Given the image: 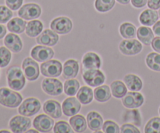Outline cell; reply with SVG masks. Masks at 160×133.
<instances>
[{"mask_svg": "<svg viewBox=\"0 0 160 133\" xmlns=\"http://www.w3.org/2000/svg\"><path fill=\"white\" fill-rule=\"evenodd\" d=\"M7 82L9 88L12 90L20 91L23 89L26 84L25 75L22 72L21 69L17 66L9 67L6 73Z\"/></svg>", "mask_w": 160, "mask_h": 133, "instance_id": "6da1fadb", "label": "cell"}, {"mask_svg": "<svg viewBox=\"0 0 160 133\" xmlns=\"http://www.w3.org/2000/svg\"><path fill=\"white\" fill-rule=\"evenodd\" d=\"M23 98L20 93L8 88H0V104L9 108L20 106Z\"/></svg>", "mask_w": 160, "mask_h": 133, "instance_id": "7a4b0ae2", "label": "cell"}, {"mask_svg": "<svg viewBox=\"0 0 160 133\" xmlns=\"http://www.w3.org/2000/svg\"><path fill=\"white\" fill-rule=\"evenodd\" d=\"M40 67L42 75L48 78H56L62 74V64L57 59H49L43 62Z\"/></svg>", "mask_w": 160, "mask_h": 133, "instance_id": "3957f363", "label": "cell"}, {"mask_svg": "<svg viewBox=\"0 0 160 133\" xmlns=\"http://www.w3.org/2000/svg\"><path fill=\"white\" fill-rule=\"evenodd\" d=\"M41 109V103L38 99L30 97L26 99L22 103H20L18 108V112L20 115L31 117L37 114Z\"/></svg>", "mask_w": 160, "mask_h": 133, "instance_id": "277c9868", "label": "cell"}, {"mask_svg": "<svg viewBox=\"0 0 160 133\" xmlns=\"http://www.w3.org/2000/svg\"><path fill=\"white\" fill-rule=\"evenodd\" d=\"M83 79L88 85L92 87H98L105 82L106 77L103 72L98 69H91L84 72Z\"/></svg>", "mask_w": 160, "mask_h": 133, "instance_id": "5b68a950", "label": "cell"}, {"mask_svg": "<svg viewBox=\"0 0 160 133\" xmlns=\"http://www.w3.org/2000/svg\"><path fill=\"white\" fill-rule=\"evenodd\" d=\"M42 88L44 92L49 95H59L63 91V84L59 80L54 78H47L43 80Z\"/></svg>", "mask_w": 160, "mask_h": 133, "instance_id": "8992f818", "label": "cell"}, {"mask_svg": "<svg viewBox=\"0 0 160 133\" xmlns=\"http://www.w3.org/2000/svg\"><path fill=\"white\" fill-rule=\"evenodd\" d=\"M22 69L25 77L29 81H35L39 77V66L35 59L31 57H27L22 63Z\"/></svg>", "mask_w": 160, "mask_h": 133, "instance_id": "52a82bcc", "label": "cell"}, {"mask_svg": "<svg viewBox=\"0 0 160 133\" xmlns=\"http://www.w3.org/2000/svg\"><path fill=\"white\" fill-rule=\"evenodd\" d=\"M9 126L11 131L14 133L26 132L31 128V120L26 116L23 117V115H17L9 120Z\"/></svg>", "mask_w": 160, "mask_h": 133, "instance_id": "ba28073f", "label": "cell"}, {"mask_svg": "<svg viewBox=\"0 0 160 133\" xmlns=\"http://www.w3.org/2000/svg\"><path fill=\"white\" fill-rule=\"evenodd\" d=\"M41 14L42 9L40 6L36 3H27L18 11L19 17L26 20H35L40 17Z\"/></svg>", "mask_w": 160, "mask_h": 133, "instance_id": "9c48e42d", "label": "cell"}, {"mask_svg": "<svg viewBox=\"0 0 160 133\" xmlns=\"http://www.w3.org/2000/svg\"><path fill=\"white\" fill-rule=\"evenodd\" d=\"M120 51L127 56L137 55L142 50V45L137 39H124L120 43Z\"/></svg>", "mask_w": 160, "mask_h": 133, "instance_id": "30bf717a", "label": "cell"}, {"mask_svg": "<svg viewBox=\"0 0 160 133\" xmlns=\"http://www.w3.org/2000/svg\"><path fill=\"white\" fill-rule=\"evenodd\" d=\"M50 28L52 31L59 34H68L73 28L71 20L67 17H59L51 22Z\"/></svg>", "mask_w": 160, "mask_h": 133, "instance_id": "8fae6325", "label": "cell"}, {"mask_svg": "<svg viewBox=\"0 0 160 133\" xmlns=\"http://www.w3.org/2000/svg\"><path fill=\"white\" fill-rule=\"evenodd\" d=\"M31 56L38 62H45L54 56V51L52 49L45 45H36L31 49Z\"/></svg>", "mask_w": 160, "mask_h": 133, "instance_id": "7c38bea8", "label": "cell"}, {"mask_svg": "<svg viewBox=\"0 0 160 133\" xmlns=\"http://www.w3.org/2000/svg\"><path fill=\"white\" fill-rule=\"evenodd\" d=\"M145 102V98L143 95L138 92H127L126 95L122 98V103L123 106L129 109L138 108L142 106Z\"/></svg>", "mask_w": 160, "mask_h": 133, "instance_id": "4fadbf2b", "label": "cell"}, {"mask_svg": "<svg viewBox=\"0 0 160 133\" xmlns=\"http://www.w3.org/2000/svg\"><path fill=\"white\" fill-rule=\"evenodd\" d=\"M33 125L40 132H48L51 131L54 125V120L50 116L40 114L34 119Z\"/></svg>", "mask_w": 160, "mask_h": 133, "instance_id": "5bb4252c", "label": "cell"}, {"mask_svg": "<svg viewBox=\"0 0 160 133\" xmlns=\"http://www.w3.org/2000/svg\"><path fill=\"white\" fill-rule=\"evenodd\" d=\"M81 102L78 98L75 97H69L63 101L62 104V113L67 117H71L75 115L81 110Z\"/></svg>", "mask_w": 160, "mask_h": 133, "instance_id": "9a60e30c", "label": "cell"}, {"mask_svg": "<svg viewBox=\"0 0 160 133\" xmlns=\"http://www.w3.org/2000/svg\"><path fill=\"white\" fill-rule=\"evenodd\" d=\"M59 41V35L57 33L50 29H45L37 36L36 42L37 43L42 45H47V46H53L56 45Z\"/></svg>", "mask_w": 160, "mask_h": 133, "instance_id": "2e32d148", "label": "cell"}, {"mask_svg": "<svg viewBox=\"0 0 160 133\" xmlns=\"http://www.w3.org/2000/svg\"><path fill=\"white\" fill-rule=\"evenodd\" d=\"M62 110L60 103L56 100H47L43 105L44 112L55 119L59 118L62 116Z\"/></svg>", "mask_w": 160, "mask_h": 133, "instance_id": "e0dca14e", "label": "cell"}, {"mask_svg": "<svg viewBox=\"0 0 160 133\" xmlns=\"http://www.w3.org/2000/svg\"><path fill=\"white\" fill-rule=\"evenodd\" d=\"M83 66L87 70L91 69H99L102 66L101 58L97 53L89 52L84 54L82 59Z\"/></svg>", "mask_w": 160, "mask_h": 133, "instance_id": "ac0fdd59", "label": "cell"}, {"mask_svg": "<svg viewBox=\"0 0 160 133\" xmlns=\"http://www.w3.org/2000/svg\"><path fill=\"white\" fill-rule=\"evenodd\" d=\"M4 44L12 53H19L23 49V42L18 35L9 33L4 38Z\"/></svg>", "mask_w": 160, "mask_h": 133, "instance_id": "d6986e66", "label": "cell"}, {"mask_svg": "<svg viewBox=\"0 0 160 133\" xmlns=\"http://www.w3.org/2000/svg\"><path fill=\"white\" fill-rule=\"evenodd\" d=\"M79 72V64L75 59H70L66 61L62 67V76L65 79L76 78Z\"/></svg>", "mask_w": 160, "mask_h": 133, "instance_id": "ffe728a7", "label": "cell"}, {"mask_svg": "<svg viewBox=\"0 0 160 133\" xmlns=\"http://www.w3.org/2000/svg\"><path fill=\"white\" fill-rule=\"evenodd\" d=\"M159 19V14L155 9H147L144 10L139 16V21L145 26H152Z\"/></svg>", "mask_w": 160, "mask_h": 133, "instance_id": "44dd1931", "label": "cell"}, {"mask_svg": "<svg viewBox=\"0 0 160 133\" xmlns=\"http://www.w3.org/2000/svg\"><path fill=\"white\" fill-rule=\"evenodd\" d=\"M88 126L92 131H99L103 125L102 117L95 111H91L87 115Z\"/></svg>", "mask_w": 160, "mask_h": 133, "instance_id": "7402d4cb", "label": "cell"}, {"mask_svg": "<svg viewBox=\"0 0 160 133\" xmlns=\"http://www.w3.org/2000/svg\"><path fill=\"white\" fill-rule=\"evenodd\" d=\"M124 83L127 88L129 89L131 91L134 92H138L142 90L143 87V82L142 79L138 76L133 74H129L124 77Z\"/></svg>", "mask_w": 160, "mask_h": 133, "instance_id": "603a6c76", "label": "cell"}, {"mask_svg": "<svg viewBox=\"0 0 160 133\" xmlns=\"http://www.w3.org/2000/svg\"><path fill=\"white\" fill-rule=\"evenodd\" d=\"M137 36L139 41L145 45H149L154 38L152 30L148 26L139 27L137 31Z\"/></svg>", "mask_w": 160, "mask_h": 133, "instance_id": "cb8c5ba5", "label": "cell"}, {"mask_svg": "<svg viewBox=\"0 0 160 133\" xmlns=\"http://www.w3.org/2000/svg\"><path fill=\"white\" fill-rule=\"evenodd\" d=\"M123 120L125 123L132 124L137 127H140L142 125V117L139 110H128L123 114Z\"/></svg>", "mask_w": 160, "mask_h": 133, "instance_id": "d4e9b609", "label": "cell"}, {"mask_svg": "<svg viewBox=\"0 0 160 133\" xmlns=\"http://www.w3.org/2000/svg\"><path fill=\"white\" fill-rule=\"evenodd\" d=\"M27 22L23 18H15L11 19L7 23V28L10 32L17 33V34H21L26 30Z\"/></svg>", "mask_w": 160, "mask_h": 133, "instance_id": "484cf974", "label": "cell"}, {"mask_svg": "<svg viewBox=\"0 0 160 133\" xmlns=\"http://www.w3.org/2000/svg\"><path fill=\"white\" fill-rule=\"evenodd\" d=\"M43 31V23L38 20H32L27 23L26 34L31 38L38 36Z\"/></svg>", "mask_w": 160, "mask_h": 133, "instance_id": "4316f807", "label": "cell"}, {"mask_svg": "<svg viewBox=\"0 0 160 133\" xmlns=\"http://www.w3.org/2000/svg\"><path fill=\"white\" fill-rule=\"evenodd\" d=\"M110 89L108 85H99L94 90V98L99 103L107 102L111 98Z\"/></svg>", "mask_w": 160, "mask_h": 133, "instance_id": "83f0119b", "label": "cell"}, {"mask_svg": "<svg viewBox=\"0 0 160 133\" xmlns=\"http://www.w3.org/2000/svg\"><path fill=\"white\" fill-rule=\"evenodd\" d=\"M70 124L71 125L73 131L76 132H84L87 128V120H86L85 117L81 114H78V115H73L70 119Z\"/></svg>", "mask_w": 160, "mask_h": 133, "instance_id": "f1b7e54d", "label": "cell"}, {"mask_svg": "<svg viewBox=\"0 0 160 133\" xmlns=\"http://www.w3.org/2000/svg\"><path fill=\"white\" fill-rule=\"evenodd\" d=\"M94 91L88 86H82L77 92V98L81 104L87 105L93 100Z\"/></svg>", "mask_w": 160, "mask_h": 133, "instance_id": "f546056e", "label": "cell"}, {"mask_svg": "<svg viewBox=\"0 0 160 133\" xmlns=\"http://www.w3.org/2000/svg\"><path fill=\"white\" fill-rule=\"evenodd\" d=\"M111 92L115 98H123L128 92L126 84L121 81H114L110 84Z\"/></svg>", "mask_w": 160, "mask_h": 133, "instance_id": "4dcf8cb0", "label": "cell"}, {"mask_svg": "<svg viewBox=\"0 0 160 133\" xmlns=\"http://www.w3.org/2000/svg\"><path fill=\"white\" fill-rule=\"evenodd\" d=\"M120 33L122 37L124 38H134L137 34V29L134 24L128 23V22H125L120 25Z\"/></svg>", "mask_w": 160, "mask_h": 133, "instance_id": "1f68e13d", "label": "cell"}, {"mask_svg": "<svg viewBox=\"0 0 160 133\" xmlns=\"http://www.w3.org/2000/svg\"><path fill=\"white\" fill-rule=\"evenodd\" d=\"M79 89L80 83L78 80L70 78V79H67L64 82V92L66 93V95H69V96H73L75 94H77V92H78Z\"/></svg>", "mask_w": 160, "mask_h": 133, "instance_id": "d6a6232c", "label": "cell"}, {"mask_svg": "<svg viewBox=\"0 0 160 133\" xmlns=\"http://www.w3.org/2000/svg\"><path fill=\"white\" fill-rule=\"evenodd\" d=\"M146 64L151 70L160 71V54L157 53H150L146 56Z\"/></svg>", "mask_w": 160, "mask_h": 133, "instance_id": "836d02e7", "label": "cell"}, {"mask_svg": "<svg viewBox=\"0 0 160 133\" xmlns=\"http://www.w3.org/2000/svg\"><path fill=\"white\" fill-rule=\"evenodd\" d=\"M115 6V0H95V7L98 12L106 13Z\"/></svg>", "mask_w": 160, "mask_h": 133, "instance_id": "e575fe53", "label": "cell"}, {"mask_svg": "<svg viewBox=\"0 0 160 133\" xmlns=\"http://www.w3.org/2000/svg\"><path fill=\"white\" fill-rule=\"evenodd\" d=\"M145 133H160V117H153L147 122L145 127Z\"/></svg>", "mask_w": 160, "mask_h": 133, "instance_id": "d590c367", "label": "cell"}, {"mask_svg": "<svg viewBox=\"0 0 160 133\" xmlns=\"http://www.w3.org/2000/svg\"><path fill=\"white\" fill-rule=\"evenodd\" d=\"M12 54L7 47H0V67H6L10 63Z\"/></svg>", "mask_w": 160, "mask_h": 133, "instance_id": "8d00e7d4", "label": "cell"}, {"mask_svg": "<svg viewBox=\"0 0 160 133\" xmlns=\"http://www.w3.org/2000/svg\"><path fill=\"white\" fill-rule=\"evenodd\" d=\"M71 128V125H69L67 121L60 120L56 123L53 131L55 133H73V130H72Z\"/></svg>", "mask_w": 160, "mask_h": 133, "instance_id": "74e56055", "label": "cell"}, {"mask_svg": "<svg viewBox=\"0 0 160 133\" xmlns=\"http://www.w3.org/2000/svg\"><path fill=\"white\" fill-rule=\"evenodd\" d=\"M102 131L106 133H119L120 132V128L116 122L108 120L103 123Z\"/></svg>", "mask_w": 160, "mask_h": 133, "instance_id": "f35d334b", "label": "cell"}, {"mask_svg": "<svg viewBox=\"0 0 160 133\" xmlns=\"http://www.w3.org/2000/svg\"><path fill=\"white\" fill-rule=\"evenodd\" d=\"M12 17V12L9 7L0 6V23H7Z\"/></svg>", "mask_w": 160, "mask_h": 133, "instance_id": "ab89813d", "label": "cell"}, {"mask_svg": "<svg viewBox=\"0 0 160 133\" xmlns=\"http://www.w3.org/2000/svg\"><path fill=\"white\" fill-rule=\"evenodd\" d=\"M120 132L122 133H140L137 126L132 125V124H124L120 128Z\"/></svg>", "mask_w": 160, "mask_h": 133, "instance_id": "60d3db41", "label": "cell"}, {"mask_svg": "<svg viewBox=\"0 0 160 133\" xmlns=\"http://www.w3.org/2000/svg\"><path fill=\"white\" fill-rule=\"evenodd\" d=\"M6 4L11 10H17L21 7L23 0H6Z\"/></svg>", "mask_w": 160, "mask_h": 133, "instance_id": "b9f144b4", "label": "cell"}, {"mask_svg": "<svg viewBox=\"0 0 160 133\" xmlns=\"http://www.w3.org/2000/svg\"><path fill=\"white\" fill-rule=\"evenodd\" d=\"M151 44L153 49H154L156 53H160V37L159 36H157V37L154 38Z\"/></svg>", "mask_w": 160, "mask_h": 133, "instance_id": "7bdbcfd3", "label": "cell"}, {"mask_svg": "<svg viewBox=\"0 0 160 133\" xmlns=\"http://www.w3.org/2000/svg\"><path fill=\"white\" fill-rule=\"evenodd\" d=\"M147 4L149 9L155 10L160 9V0H148Z\"/></svg>", "mask_w": 160, "mask_h": 133, "instance_id": "ee69618b", "label": "cell"}, {"mask_svg": "<svg viewBox=\"0 0 160 133\" xmlns=\"http://www.w3.org/2000/svg\"><path fill=\"white\" fill-rule=\"evenodd\" d=\"M148 3V0H131V4L135 8H142Z\"/></svg>", "mask_w": 160, "mask_h": 133, "instance_id": "f6af8a7d", "label": "cell"}, {"mask_svg": "<svg viewBox=\"0 0 160 133\" xmlns=\"http://www.w3.org/2000/svg\"><path fill=\"white\" fill-rule=\"evenodd\" d=\"M153 32L156 34V35L160 37V21H157L153 25Z\"/></svg>", "mask_w": 160, "mask_h": 133, "instance_id": "bcb514c9", "label": "cell"}, {"mask_svg": "<svg viewBox=\"0 0 160 133\" xmlns=\"http://www.w3.org/2000/svg\"><path fill=\"white\" fill-rule=\"evenodd\" d=\"M6 31H7V30H6V27L3 24H1V23H0V39L2 38L6 35Z\"/></svg>", "mask_w": 160, "mask_h": 133, "instance_id": "7dc6e473", "label": "cell"}, {"mask_svg": "<svg viewBox=\"0 0 160 133\" xmlns=\"http://www.w3.org/2000/svg\"><path fill=\"white\" fill-rule=\"evenodd\" d=\"M119 3L120 4H123V5H127L131 2V0H117Z\"/></svg>", "mask_w": 160, "mask_h": 133, "instance_id": "c3c4849f", "label": "cell"}, {"mask_svg": "<svg viewBox=\"0 0 160 133\" xmlns=\"http://www.w3.org/2000/svg\"><path fill=\"white\" fill-rule=\"evenodd\" d=\"M26 132H28V133H29V132H35V133H38V131L37 129H36V130H28V131H27Z\"/></svg>", "mask_w": 160, "mask_h": 133, "instance_id": "681fc988", "label": "cell"}, {"mask_svg": "<svg viewBox=\"0 0 160 133\" xmlns=\"http://www.w3.org/2000/svg\"><path fill=\"white\" fill-rule=\"evenodd\" d=\"M0 132H8V133H9V131H6V130H1V131H0Z\"/></svg>", "mask_w": 160, "mask_h": 133, "instance_id": "f907efd6", "label": "cell"}, {"mask_svg": "<svg viewBox=\"0 0 160 133\" xmlns=\"http://www.w3.org/2000/svg\"><path fill=\"white\" fill-rule=\"evenodd\" d=\"M159 17H160V9H159Z\"/></svg>", "mask_w": 160, "mask_h": 133, "instance_id": "816d5d0a", "label": "cell"}, {"mask_svg": "<svg viewBox=\"0 0 160 133\" xmlns=\"http://www.w3.org/2000/svg\"><path fill=\"white\" fill-rule=\"evenodd\" d=\"M159 114H160V107H159Z\"/></svg>", "mask_w": 160, "mask_h": 133, "instance_id": "f5cc1de1", "label": "cell"}]
</instances>
